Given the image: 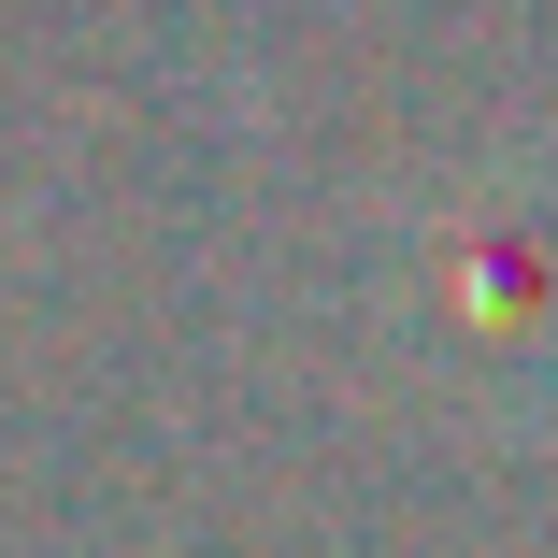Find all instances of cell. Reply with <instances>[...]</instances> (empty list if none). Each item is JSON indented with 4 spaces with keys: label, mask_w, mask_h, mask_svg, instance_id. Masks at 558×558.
Wrapping results in <instances>:
<instances>
[{
    "label": "cell",
    "mask_w": 558,
    "mask_h": 558,
    "mask_svg": "<svg viewBox=\"0 0 558 558\" xmlns=\"http://www.w3.org/2000/svg\"><path fill=\"white\" fill-rule=\"evenodd\" d=\"M401 329L444 359V387L558 415V172L501 158L444 186L401 230Z\"/></svg>",
    "instance_id": "cell-1"
}]
</instances>
